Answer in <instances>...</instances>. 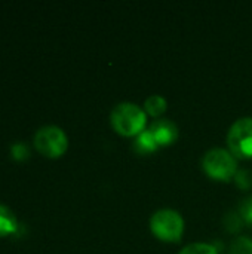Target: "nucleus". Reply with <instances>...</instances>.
<instances>
[{"label":"nucleus","mask_w":252,"mask_h":254,"mask_svg":"<svg viewBox=\"0 0 252 254\" xmlns=\"http://www.w3.org/2000/svg\"><path fill=\"white\" fill-rule=\"evenodd\" d=\"M178 254H218L217 249L211 244H205V243H195V244H189L186 246Z\"/></svg>","instance_id":"obj_11"},{"label":"nucleus","mask_w":252,"mask_h":254,"mask_svg":"<svg viewBox=\"0 0 252 254\" xmlns=\"http://www.w3.org/2000/svg\"><path fill=\"white\" fill-rule=\"evenodd\" d=\"M224 225H226L227 231H230V232H238V231L242 228L244 220H242V217H241L239 213L232 211V213H227V214L224 216Z\"/></svg>","instance_id":"obj_12"},{"label":"nucleus","mask_w":252,"mask_h":254,"mask_svg":"<svg viewBox=\"0 0 252 254\" xmlns=\"http://www.w3.org/2000/svg\"><path fill=\"white\" fill-rule=\"evenodd\" d=\"M235 180H236V185L244 190L252 188V173L247 170H239L235 176Z\"/></svg>","instance_id":"obj_14"},{"label":"nucleus","mask_w":252,"mask_h":254,"mask_svg":"<svg viewBox=\"0 0 252 254\" xmlns=\"http://www.w3.org/2000/svg\"><path fill=\"white\" fill-rule=\"evenodd\" d=\"M239 214L245 225L252 226V195L242 201V204L239 207Z\"/></svg>","instance_id":"obj_13"},{"label":"nucleus","mask_w":252,"mask_h":254,"mask_svg":"<svg viewBox=\"0 0 252 254\" xmlns=\"http://www.w3.org/2000/svg\"><path fill=\"white\" fill-rule=\"evenodd\" d=\"M227 146L235 158H252V118H241L230 127Z\"/></svg>","instance_id":"obj_5"},{"label":"nucleus","mask_w":252,"mask_h":254,"mask_svg":"<svg viewBox=\"0 0 252 254\" xmlns=\"http://www.w3.org/2000/svg\"><path fill=\"white\" fill-rule=\"evenodd\" d=\"M34 146L46 158H59L68 147V138L59 127L46 125L37 129Z\"/></svg>","instance_id":"obj_4"},{"label":"nucleus","mask_w":252,"mask_h":254,"mask_svg":"<svg viewBox=\"0 0 252 254\" xmlns=\"http://www.w3.org/2000/svg\"><path fill=\"white\" fill-rule=\"evenodd\" d=\"M134 152L138 155H151L159 149V144L156 143L154 137L151 135L150 129H144L141 134H138L135 137L134 146H132Z\"/></svg>","instance_id":"obj_7"},{"label":"nucleus","mask_w":252,"mask_h":254,"mask_svg":"<svg viewBox=\"0 0 252 254\" xmlns=\"http://www.w3.org/2000/svg\"><path fill=\"white\" fill-rule=\"evenodd\" d=\"M203 171L214 180L229 182L238 173L236 158L226 149H211L202 159Z\"/></svg>","instance_id":"obj_3"},{"label":"nucleus","mask_w":252,"mask_h":254,"mask_svg":"<svg viewBox=\"0 0 252 254\" xmlns=\"http://www.w3.org/2000/svg\"><path fill=\"white\" fill-rule=\"evenodd\" d=\"M149 129L154 137L156 143L159 144V147L171 146L178 138V128L169 119H157L149 127Z\"/></svg>","instance_id":"obj_6"},{"label":"nucleus","mask_w":252,"mask_h":254,"mask_svg":"<svg viewBox=\"0 0 252 254\" xmlns=\"http://www.w3.org/2000/svg\"><path fill=\"white\" fill-rule=\"evenodd\" d=\"M19 229L15 214L4 205L0 204V238L15 235Z\"/></svg>","instance_id":"obj_8"},{"label":"nucleus","mask_w":252,"mask_h":254,"mask_svg":"<svg viewBox=\"0 0 252 254\" xmlns=\"http://www.w3.org/2000/svg\"><path fill=\"white\" fill-rule=\"evenodd\" d=\"M229 254H252V240L248 237H238L232 241Z\"/></svg>","instance_id":"obj_10"},{"label":"nucleus","mask_w":252,"mask_h":254,"mask_svg":"<svg viewBox=\"0 0 252 254\" xmlns=\"http://www.w3.org/2000/svg\"><path fill=\"white\" fill-rule=\"evenodd\" d=\"M166 107L168 103L162 95H150L144 101V110L153 118H159L160 115H163L166 112Z\"/></svg>","instance_id":"obj_9"},{"label":"nucleus","mask_w":252,"mask_h":254,"mask_svg":"<svg viewBox=\"0 0 252 254\" xmlns=\"http://www.w3.org/2000/svg\"><path fill=\"white\" fill-rule=\"evenodd\" d=\"M10 153H12V156H13L16 161H24V159H27L28 155H30L28 147H27V144H24V143H15V144H12Z\"/></svg>","instance_id":"obj_15"},{"label":"nucleus","mask_w":252,"mask_h":254,"mask_svg":"<svg viewBox=\"0 0 252 254\" xmlns=\"http://www.w3.org/2000/svg\"><path fill=\"white\" fill-rule=\"evenodd\" d=\"M150 229L156 238L165 243H178L184 234L181 214L171 208L157 210L150 219Z\"/></svg>","instance_id":"obj_2"},{"label":"nucleus","mask_w":252,"mask_h":254,"mask_svg":"<svg viewBox=\"0 0 252 254\" xmlns=\"http://www.w3.org/2000/svg\"><path fill=\"white\" fill-rule=\"evenodd\" d=\"M146 112L134 103H120L110 113L113 129L123 137H137L146 129Z\"/></svg>","instance_id":"obj_1"}]
</instances>
